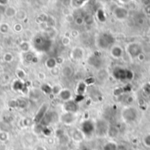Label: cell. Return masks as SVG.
Wrapping results in <instances>:
<instances>
[{"mask_svg": "<svg viewBox=\"0 0 150 150\" xmlns=\"http://www.w3.org/2000/svg\"><path fill=\"white\" fill-rule=\"evenodd\" d=\"M34 46L40 52H48L52 46V41L46 35L38 34L34 38Z\"/></svg>", "mask_w": 150, "mask_h": 150, "instance_id": "6da1fadb", "label": "cell"}, {"mask_svg": "<svg viewBox=\"0 0 150 150\" xmlns=\"http://www.w3.org/2000/svg\"><path fill=\"white\" fill-rule=\"evenodd\" d=\"M112 75L114 76L115 79L117 80H131L133 76L132 71L120 68V67H117L113 69Z\"/></svg>", "mask_w": 150, "mask_h": 150, "instance_id": "7a4b0ae2", "label": "cell"}, {"mask_svg": "<svg viewBox=\"0 0 150 150\" xmlns=\"http://www.w3.org/2000/svg\"><path fill=\"white\" fill-rule=\"evenodd\" d=\"M97 43H98V46L101 48L106 49V48H110L111 46L113 45L114 38L110 34H101L99 36V38L97 40Z\"/></svg>", "mask_w": 150, "mask_h": 150, "instance_id": "3957f363", "label": "cell"}, {"mask_svg": "<svg viewBox=\"0 0 150 150\" xmlns=\"http://www.w3.org/2000/svg\"><path fill=\"white\" fill-rule=\"evenodd\" d=\"M57 119V113L54 111H48L43 118L41 119L40 125L43 127H48L51 123Z\"/></svg>", "mask_w": 150, "mask_h": 150, "instance_id": "277c9868", "label": "cell"}, {"mask_svg": "<svg viewBox=\"0 0 150 150\" xmlns=\"http://www.w3.org/2000/svg\"><path fill=\"white\" fill-rule=\"evenodd\" d=\"M137 111L132 107H126L122 111V117L127 122L134 121L137 118Z\"/></svg>", "mask_w": 150, "mask_h": 150, "instance_id": "5b68a950", "label": "cell"}, {"mask_svg": "<svg viewBox=\"0 0 150 150\" xmlns=\"http://www.w3.org/2000/svg\"><path fill=\"white\" fill-rule=\"evenodd\" d=\"M81 131L83 133V135L90 136L95 132V124L91 120H85L82 124Z\"/></svg>", "mask_w": 150, "mask_h": 150, "instance_id": "8992f818", "label": "cell"}, {"mask_svg": "<svg viewBox=\"0 0 150 150\" xmlns=\"http://www.w3.org/2000/svg\"><path fill=\"white\" fill-rule=\"evenodd\" d=\"M127 51H128V54L135 58V57H138L139 55H141V51H142V48H141V46L139 44V43H131L128 45L127 47Z\"/></svg>", "mask_w": 150, "mask_h": 150, "instance_id": "52a82bcc", "label": "cell"}, {"mask_svg": "<svg viewBox=\"0 0 150 150\" xmlns=\"http://www.w3.org/2000/svg\"><path fill=\"white\" fill-rule=\"evenodd\" d=\"M48 110V104H43L40 107V109H39L38 111L36 112L35 117H34V122L36 125L41 123V119L43 118V117H44L45 114L47 113Z\"/></svg>", "mask_w": 150, "mask_h": 150, "instance_id": "ba28073f", "label": "cell"}, {"mask_svg": "<svg viewBox=\"0 0 150 150\" xmlns=\"http://www.w3.org/2000/svg\"><path fill=\"white\" fill-rule=\"evenodd\" d=\"M63 109L66 112L69 113H76L78 111V104L75 101L69 100L68 102H65L63 104Z\"/></svg>", "mask_w": 150, "mask_h": 150, "instance_id": "9c48e42d", "label": "cell"}, {"mask_svg": "<svg viewBox=\"0 0 150 150\" xmlns=\"http://www.w3.org/2000/svg\"><path fill=\"white\" fill-rule=\"evenodd\" d=\"M76 114L75 113H69V112H65L60 117V120L65 124V125H70L76 120Z\"/></svg>", "mask_w": 150, "mask_h": 150, "instance_id": "30bf717a", "label": "cell"}, {"mask_svg": "<svg viewBox=\"0 0 150 150\" xmlns=\"http://www.w3.org/2000/svg\"><path fill=\"white\" fill-rule=\"evenodd\" d=\"M9 106L12 107V108L26 109L28 106V104L24 99H17V100H11L9 102Z\"/></svg>", "mask_w": 150, "mask_h": 150, "instance_id": "8fae6325", "label": "cell"}, {"mask_svg": "<svg viewBox=\"0 0 150 150\" xmlns=\"http://www.w3.org/2000/svg\"><path fill=\"white\" fill-rule=\"evenodd\" d=\"M113 14L114 16L118 19V20H124L127 17L128 15V12L126 9L123 8V7H120V6H118L114 9L113 11Z\"/></svg>", "mask_w": 150, "mask_h": 150, "instance_id": "7c38bea8", "label": "cell"}, {"mask_svg": "<svg viewBox=\"0 0 150 150\" xmlns=\"http://www.w3.org/2000/svg\"><path fill=\"white\" fill-rule=\"evenodd\" d=\"M111 54L114 58H120L124 54V50L120 46H113L111 49Z\"/></svg>", "mask_w": 150, "mask_h": 150, "instance_id": "4fadbf2b", "label": "cell"}, {"mask_svg": "<svg viewBox=\"0 0 150 150\" xmlns=\"http://www.w3.org/2000/svg\"><path fill=\"white\" fill-rule=\"evenodd\" d=\"M13 90H17V91H24L27 92V85L21 81V80H17L13 83Z\"/></svg>", "mask_w": 150, "mask_h": 150, "instance_id": "5bb4252c", "label": "cell"}, {"mask_svg": "<svg viewBox=\"0 0 150 150\" xmlns=\"http://www.w3.org/2000/svg\"><path fill=\"white\" fill-rule=\"evenodd\" d=\"M83 56V50L81 48H75L73 50H72V53H71V57L76 60V61H78V60H81Z\"/></svg>", "mask_w": 150, "mask_h": 150, "instance_id": "9a60e30c", "label": "cell"}, {"mask_svg": "<svg viewBox=\"0 0 150 150\" xmlns=\"http://www.w3.org/2000/svg\"><path fill=\"white\" fill-rule=\"evenodd\" d=\"M59 97L62 100L65 101V102H68L71 99L72 97V93L69 90H67V89H63L62 90V91L60 92L59 94Z\"/></svg>", "mask_w": 150, "mask_h": 150, "instance_id": "2e32d148", "label": "cell"}, {"mask_svg": "<svg viewBox=\"0 0 150 150\" xmlns=\"http://www.w3.org/2000/svg\"><path fill=\"white\" fill-rule=\"evenodd\" d=\"M89 63H90L91 66H93V67L98 69V68L101 66L102 62H101V59H100L98 56H97V55H92V56H90V57L89 58Z\"/></svg>", "mask_w": 150, "mask_h": 150, "instance_id": "e0dca14e", "label": "cell"}, {"mask_svg": "<svg viewBox=\"0 0 150 150\" xmlns=\"http://www.w3.org/2000/svg\"><path fill=\"white\" fill-rule=\"evenodd\" d=\"M16 13H17V11L13 6H8L5 10V15L7 18H13V17L16 16Z\"/></svg>", "mask_w": 150, "mask_h": 150, "instance_id": "ac0fdd59", "label": "cell"}, {"mask_svg": "<svg viewBox=\"0 0 150 150\" xmlns=\"http://www.w3.org/2000/svg\"><path fill=\"white\" fill-rule=\"evenodd\" d=\"M83 133L82 132V131L79 130H74L72 132V139L76 141H81L83 139Z\"/></svg>", "mask_w": 150, "mask_h": 150, "instance_id": "d6986e66", "label": "cell"}, {"mask_svg": "<svg viewBox=\"0 0 150 150\" xmlns=\"http://www.w3.org/2000/svg\"><path fill=\"white\" fill-rule=\"evenodd\" d=\"M46 66H47L48 69H54V68L57 67L56 59H55V58H54V57H50V58H48V59L46 61Z\"/></svg>", "mask_w": 150, "mask_h": 150, "instance_id": "ffe728a7", "label": "cell"}, {"mask_svg": "<svg viewBox=\"0 0 150 150\" xmlns=\"http://www.w3.org/2000/svg\"><path fill=\"white\" fill-rule=\"evenodd\" d=\"M103 149L104 150H117V144L113 141H109L104 145Z\"/></svg>", "mask_w": 150, "mask_h": 150, "instance_id": "44dd1931", "label": "cell"}, {"mask_svg": "<svg viewBox=\"0 0 150 150\" xmlns=\"http://www.w3.org/2000/svg\"><path fill=\"white\" fill-rule=\"evenodd\" d=\"M62 76H63L69 77V76H70L73 75V69H72L71 67L66 66V67H64V68L62 69Z\"/></svg>", "mask_w": 150, "mask_h": 150, "instance_id": "7402d4cb", "label": "cell"}, {"mask_svg": "<svg viewBox=\"0 0 150 150\" xmlns=\"http://www.w3.org/2000/svg\"><path fill=\"white\" fill-rule=\"evenodd\" d=\"M19 20H25L27 17V13H26V11L24 10H19L16 13V16H15Z\"/></svg>", "mask_w": 150, "mask_h": 150, "instance_id": "603a6c76", "label": "cell"}, {"mask_svg": "<svg viewBox=\"0 0 150 150\" xmlns=\"http://www.w3.org/2000/svg\"><path fill=\"white\" fill-rule=\"evenodd\" d=\"M20 50H21L22 52H24V53H28V51H29V49H30V44H29L27 41H22V42L20 44Z\"/></svg>", "mask_w": 150, "mask_h": 150, "instance_id": "cb8c5ba5", "label": "cell"}, {"mask_svg": "<svg viewBox=\"0 0 150 150\" xmlns=\"http://www.w3.org/2000/svg\"><path fill=\"white\" fill-rule=\"evenodd\" d=\"M41 90L45 94H51L52 93V87L48 83H43L41 86Z\"/></svg>", "mask_w": 150, "mask_h": 150, "instance_id": "d4e9b609", "label": "cell"}, {"mask_svg": "<svg viewBox=\"0 0 150 150\" xmlns=\"http://www.w3.org/2000/svg\"><path fill=\"white\" fill-rule=\"evenodd\" d=\"M0 129H1L2 132H8V131L11 129V124L7 123L6 121H2L0 122Z\"/></svg>", "mask_w": 150, "mask_h": 150, "instance_id": "484cf974", "label": "cell"}, {"mask_svg": "<svg viewBox=\"0 0 150 150\" xmlns=\"http://www.w3.org/2000/svg\"><path fill=\"white\" fill-rule=\"evenodd\" d=\"M25 59L28 62H37V58L32 53H27Z\"/></svg>", "mask_w": 150, "mask_h": 150, "instance_id": "4316f807", "label": "cell"}, {"mask_svg": "<svg viewBox=\"0 0 150 150\" xmlns=\"http://www.w3.org/2000/svg\"><path fill=\"white\" fill-rule=\"evenodd\" d=\"M72 4V6L76 7V8H79V7H82L84 4L87 3V1H83V0H75V1H71L70 2Z\"/></svg>", "mask_w": 150, "mask_h": 150, "instance_id": "83f0119b", "label": "cell"}, {"mask_svg": "<svg viewBox=\"0 0 150 150\" xmlns=\"http://www.w3.org/2000/svg\"><path fill=\"white\" fill-rule=\"evenodd\" d=\"M85 90H86V84H85V83H80L78 84V86H77V89H76L77 93L79 95H83V93L85 91Z\"/></svg>", "mask_w": 150, "mask_h": 150, "instance_id": "f1b7e54d", "label": "cell"}, {"mask_svg": "<svg viewBox=\"0 0 150 150\" xmlns=\"http://www.w3.org/2000/svg\"><path fill=\"white\" fill-rule=\"evenodd\" d=\"M9 31V25L6 24V23H2L0 24V33L5 34H7Z\"/></svg>", "mask_w": 150, "mask_h": 150, "instance_id": "f546056e", "label": "cell"}, {"mask_svg": "<svg viewBox=\"0 0 150 150\" xmlns=\"http://www.w3.org/2000/svg\"><path fill=\"white\" fill-rule=\"evenodd\" d=\"M46 24H47V27H48V28H55V20L52 18V17H48V20H47V22H46Z\"/></svg>", "mask_w": 150, "mask_h": 150, "instance_id": "4dcf8cb0", "label": "cell"}, {"mask_svg": "<svg viewBox=\"0 0 150 150\" xmlns=\"http://www.w3.org/2000/svg\"><path fill=\"white\" fill-rule=\"evenodd\" d=\"M13 55L12 53H6L4 55V60L6 62H12L13 61Z\"/></svg>", "mask_w": 150, "mask_h": 150, "instance_id": "1f68e13d", "label": "cell"}, {"mask_svg": "<svg viewBox=\"0 0 150 150\" xmlns=\"http://www.w3.org/2000/svg\"><path fill=\"white\" fill-rule=\"evenodd\" d=\"M9 139V135H8V132H0V141L2 142H5L6 140H8Z\"/></svg>", "mask_w": 150, "mask_h": 150, "instance_id": "d6a6232c", "label": "cell"}, {"mask_svg": "<svg viewBox=\"0 0 150 150\" xmlns=\"http://www.w3.org/2000/svg\"><path fill=\"white\" fill-rule=\"evenodd\" d=\"M16 75H17V76H18L20 80H23V79L26 77V72H25L23 69H17V71H16Z\"/></svg>", "mask_w": 150, "mask_h": 150, "instance_id": "836d02e7", "label": "cell"}, {"mask_svg": "<svg viewBox=\"0 0 150 150\" xmlns=\"http://www.w3.org/2000/svg\"><path fill=\"white\" fill-rule=\"evenodd\" d=\"M62 87L60 86V85H55L54 87H52V93L54 94V95H59L60 94V92L62 91Z\"/></svg>", "mask_w": 150, "mask_h": 150, "instance_id": "e575fe53", "label": "cell"}, {"mask_svg": "<svg viewBox=\"0 0 150 150\" xmlns=\"http://www.w3.org/2000/svg\"><path fill=\"white\" fill-rule=\"evenodd\" d=\"M48 15H47L46 13H42V14H41V15H39V17H38V20L41 22V23H46L47 22V20H48Z\"/></svg>", "mask_w": 150, "mask_h": 150, "instance_id": "d590c367", "label": "cell"}, {"mask_svg": "<svg viewBox=\"0 0 150 150\" xmlns=\"http://www.w3.org/2000/svg\"><path fill=\"white\" fill-rule=\"evenodd\" d=\"M83 20H84V22H85L87 25H90V24L93 23V17H92L91 15H90V14H87V15L83 18Z\"/></svg>", "mask_w": 150, "mask_h": 150, "instance_id": "8d00e7d4", "label": "cell"}, {"mask_svg": "<svg viewBox=\"0 0 150 150\" xmlns=\"http://www.w3.org/2000/svg\"><path fill=\"white\" fill-rule=\"evenodd\" d=\"M13 30H14V32H15V33L20 34V33H21V31L23 30V27H22V25H21V24L17 23V24H15V25L13 26Z\"/></svg>", "mask_w": 150, "mask_h": 150, "instance_id": "74e56055", "label": "cell"}, {"mask_svg": "<svg viewBox=\"0 0 150 150\" xmlns=\"http://www.w3.org/2000/svg\"><path fill=\"white\" fill-rule=\"evenodd\" d=\"M62 43L63 46H68V45H69V43H70V38H69L68 36L62 37Z\"/></svg>", "mask_w": 150, "mask_h": 150, "instance_id": "f35d334b", "label": "cell"}, {"mask_svg": "<svg viewBox=\"0 0 150 150\" xmlns=\"http://www.w3.org/2000/svg\"><path fill=\"white\" fill-rule=\"evenodd\" d=\"M143 143L145 144V146H150V134H147L143 138Z\"/></svg>", "mask_w": 150, "mask_h": 150, "instance_id": "ab89813d", "label": "cell"}, {"mask_svg": "<svg viewBox=\"0 0 150 150\" xmlns=\"http://www.w3.org/2000/svg\"><path fill=\"white\" fill-rule=\"evenodd\" d=\"M97 18L99 19V20L100 21H104L105 20V16H104V12L102 11V10H99L98 11V13H97Z\"/></svg>", "mask_w": 150, "mask_h": 150, "instance_id": "60d3db41", "label": "cell"}, {"mask_svg": "<svg viewBox=\"0 0 150 150\" xmlns=\"http://www.w3.org/2000/svg\"><path fill=\"white\" fill-rule=\"evenodd\" d=\"M42 133L45 135V136H49L51 134V130L48 128V127H43L42 129Z\"/></svg>", "mask_w": 150, "mask_h": 150, "instance_id": "b9f144b4", "label": "cell"}, {"mask_svg": "<svg viewBox=\"0 0 150 150\" xmlns=\"http://www.w3.org/2000/svg\"><path fill=\"white\" fill-rule=\"evenodd\" d=\"M59 72H60V69H59L58 67H55V68H54V69H51V74L53 76H57L59 74Z\"/></svg>", "mask_w": 150, "mask_h": 150, "instance_id": "7bdbcfd3", "label": "cell"}, {"mask_svg": "<svg viewBox=\"0 0 150 150\" xmlns=\"http://www.w3.org/2000/svg\"><path fill=\"white\" fill-rule=\"evenodd\" d=\"M75 21L77 25H82L83 23H84V20H83V18L82 17H78V18H76L75 19Z\"/></svg>", "mask_w": 150, "mask_h": 150, "instance_id": "ee69618b", "label": "cell"}, {"mask_svg": "<svg viewBox=\"0 0 150 150\" xmlns=\"http://www.w3.org/2000/svg\"><path fill=\"white\" fill-rule=\"evenodd\" d=\"M33 119L32 118H25L24 119V125H30L32 123H33Z\"/></svg>", "mask_w": 150, "mask_h": 150, "instance_id": "f6af8a7d", "label": "cell"}, {"mask_svg": "<svg viewBox=\"0 0 150 150\" xmlns=\"http://www.w3.org/2000/svg\"><path fill=\"white\" fill-rule=\"evenodd\" d=\"M66 20L68 21V22H73L74 20H75V18H74V16L73 15H71V14H69V15H67L66 16Z\"/></svg>", "mask_w": 150, "mask_h": 150, "instance_id": "bcb514c9", "label": "cell"}, {"mask_svg": "<svg viewBox=\"0 0 150 150\" xmlns=\"http://www.w3.org/2000/svg\"><path fill=\"white\" fill-rule=\"evenodd\" d=\"M8 1L7 0H0V6H6L8 5Z\"/></svg>", "mask_w": 150, "mask_h": 150, "instance_id": "7dc6e473", "label": "cell"}, {"mask_svg": "<svg viewBox=\"0 0 150 150\" xmlns=\"http://www.w3.org/2000/svg\"><path fill=\"white\" fill-rule=\"evenodd\" d=\"M38 77H39V79H40V80H44V79L46 78V76H45V74H44V73L40 72V73L38 74Z\"/></svg>", "mask_w": 150, "mask_h": 150, "instance_id": "c3c4849f", "label": "cell"}, {"mask_svg": "<svg viewBox=\"0 0 150 150\" xmlns=\"http://www.w3.org/2000/svg\"><path fill=\"white\" fill-rule=\"evenodd\" d=\"M94 83V79L93 78H88L85 80V84H91Z\"/></svg>", "mask_w": 150, "mask_h": 150, "instance_id": "681fc988", "label": "cell"}, {"mask_svg": "<svg viewBox=\"0 0 150 150\" xmlns=\"http://www.w3.org/2000/svg\"><path fill=\"white\" fill-rule=\"evenodd\" d=\"M55 59H56V62H57V64H61V63H62L63 59H62V57H56Z\"/></svg>", "mask_w": 150, "mask_h": 150, "instance_id": "f907efd6", "label": "cell"}, {"mask_svg": "<svg viewBox=\"0 0 150 150\" xmlns=\"http://www.w3.org/2000/svg\"><path fill=\"white\" fill-rule=\"evenodd\" d=\"M34 150H47L46 148H45V146H37Z\"/></svg>", "mask_w": 150, "mask_h": 150, "instance_id": "816d5d0a", "label": "cell"}, {"mask_svg": "<svg viewBox=\"0 0 150 150\" xmlns=\"http://www.w3.org/2000/svg\"><path fill=\"white\" fill-rule=\"evenodd\" d=\"M0 20H1V15H0Z\"/></svg>", "mask_w": 150, "mask_h": 150, "instance_id": "f5cc1de1", "label": "cell"}]
</instances>
